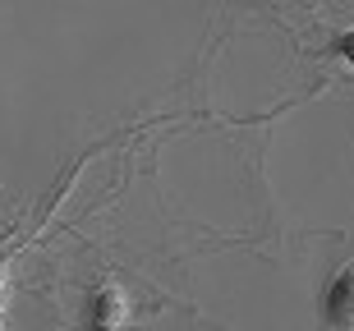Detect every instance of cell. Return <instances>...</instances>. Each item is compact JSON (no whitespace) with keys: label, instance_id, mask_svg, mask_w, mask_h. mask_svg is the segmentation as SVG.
I'll list each match as a JSON object with an SVG mask.
<instances>
[{"label":"cell","instance_id":"6da1fadb","mask_svg":"<svg viewBox=\"0 0 354 331\" xmlns=\"http://www.w3.org/2000/svg\"><path fill=\"white\" fill-rule=\"evenodd\" d=\"M317 308H322L327 331H354V263H345L341 272H331Z\"/></svg>","mask_w":354,"mask_h":331},{"label":"cell","instance_id":"7a4b0ae2","mask_svg":"<svg viewBox=\"0 0 354 331\" xmlns=\"http://www.w3.org/2000/svg\"><path fill=\"white\" fill-rule=\"evenodd\" d=\"M129 327V299L120 285L102 281L88 299V331H124Z\"/></svg>","mask_w":354,"mask_h":331},{"label":"cell","instance_id":"3957f363","mask_svg":"<svg viewBox=\"0 0 354 331\" xmlns=\"http://www.w3.org/2000/svg\"><path fill=\"white\" fill-rule=\"evenodd\" d=\"M331 55H336L345 69H354V23L345 28V32H336V37H331Z\"/></svg>","mask_w":354,"mask_h":331},{"label":"cell","instance_id":"277c9868","mask_svg":"<svg viewBox=\"0 0 354 331\" xmlns=\"http://www.w3.org/2000/svg\"><path fill=\"white\" fill-rule=\"evenodd\" d=\"M5 285H10V276H5V258H0V327H5Z\"/></svg>","mask_w":354,"mask_h":331}]
</instances>
